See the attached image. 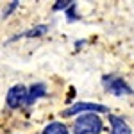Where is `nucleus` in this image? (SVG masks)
Segmentation results:
<instances>
[{"instance_id":"obj_1","label":"nucleus","mask_w":134,"mask_h":134,"mask_svg":"<svg viewBox=\"0 0 134 134\" xmlns=\"http://www.w3.org/2000/svg\"><path fill=\"white\" fill-rule=\"evenodd\" d=\"M102 129H104V124L97 113L82 114L73 124V134H100Z\"/></svg>"},{"instance_id":"obj_2","label":"nucleus","mask_w":134,"mask_h":134,"mask_svg":"<svg viewBox=\"0 0 134 134\" xmlns=\"http://www.w3.org/2000/svg\"><path fill=\"white\" fill-rule=\"evenodd\" d=\"M102 86L105 88V91L114 95V97H125V95H132L134 90L125 82L120 75H114V73H109V75H104L102 77Z\"/></svg>"},{"instance_id":"obj_3","label":"nucleus","mask_w":134,"mask_h":134,"mask_svg":"<svg viewBox=\"0 0 134 134\" xmlns=\"http://www.w3.org/2000/svg\"><path fill=\"white\" fill-rule=\"evenodd\" d=\"M79 113H107V107L104 104L98 102H75L72 104L66 111H63V116H73V114H79Z\"/></svg>"},{"instance_id":"obj_4","label":"nucleus","mask_w":134,"mask_h":134,"mask_svg":"<svg viewBox=\"0 0 134 134\" xmlns=\"http://www.w3.org/2000/svg\"><path fill=\"white\" fill-rule=\"evenodd\" d=\"M27 91L29 90L23 84H14L9 91H7V95H5L7 107L9 109H18L20 105H25V102H27Z\"/></svg>"},{"instance_id":"obj_5","label":"nucleus","mask_w":134,"mask_h":134,"mask_svg":"<svg viewBox=\"0 0 134 134\" xmlns=\"http://www.w3.org/2000/svg\"><path fill=\"white\" fill-rule=\"evenodd\" d=\"M109 122H111V134H132L129 124L124 118H120L116 114H109Z\"/></svg>"},{"instance_id":"obj_6","label":"nucleus","mask_w":134,"mask_h":134,"mask_svg":"<svg viewBox=\"0 0 134 134\" xmlns=\"http://www.w3.org/2000/svg\"><path fill=\"white\" fill-rule=\"evenodd\" d=\"M45 95H47V86L43 82L32 84L31 88H29V91H27V102H25V105H32L36 100H40Z\"/></svg>"},{"instance_id":"obj_7","label":"nucleus","mask_w":134,"mask_h":134,"mask_svg":"<svg viewBox=\"0 0 134 134\" xmlns=\"http://www.w3.org/2000/svg\"><path fill=\"white\" fill-rule=\"evenodd\" d=\"M47 31H48V25H36V27H32L29 31L21 32L20 36H14L13 40H18V38H38V36H43Z\"/></svg>"},{"instance_id":"obj_8","label":"nucleus","mask_w":134,"mask_h":134,"mask_svg":"<svg viewBox=\"0 0 134 134\" xmlns=\"http://www.w3.org/2000/svg\"><path fill=\"white\" fill-rule=\"evenodd\" d=\"M41 134H70V132H68V129H66L64 124H61V122H52V124H48L43 129Z\"/></svg>"},{"instance_id":"obj_9","label":"nucleus","mask_w":134,"mask_h":134,"mask_svg":"<svg viewBox=\"0 0 134 134\" xmlns=\"http://www.w3.org/2000/svg\"><path fill=\"white\" fill-rule=\"evenodd\" d=\"M73 4H75V2H72V0H59V2L54 4V11H64V13H66Z\"/></svg>"},{"instance_id":"obj_10","label":"nucleus","mask_w":134,"mask_h":134,"mask_svg":"<svg viewBox=\"0 0 134 134\" xmlns=\"http://www.w3.org/2000/svg\"><path fill=\"white\" fill-rule=\"evenodd\" d=\"M18 4H20L18 0H14V2H11V4H9V7H5V11H4V14H2V16H4V18H7V16H9L11 13H13V11L16 9V7H18Z\"/></svg>"},{"instance_id":"obj_11","label":"nucleus","mask_w":134,"mask_h":134,"mask_svg":"<svg viewBox=\"0 0 134 134\" xmlns=\"http://www.w3.org/2000/svg\"><path fill=\"white\" fill-rule=\"evenodd\" d=\"M66 16H68V21H77V20H79V16L75 14V4L66 11Z\"/></svg>"}]
</instances>
